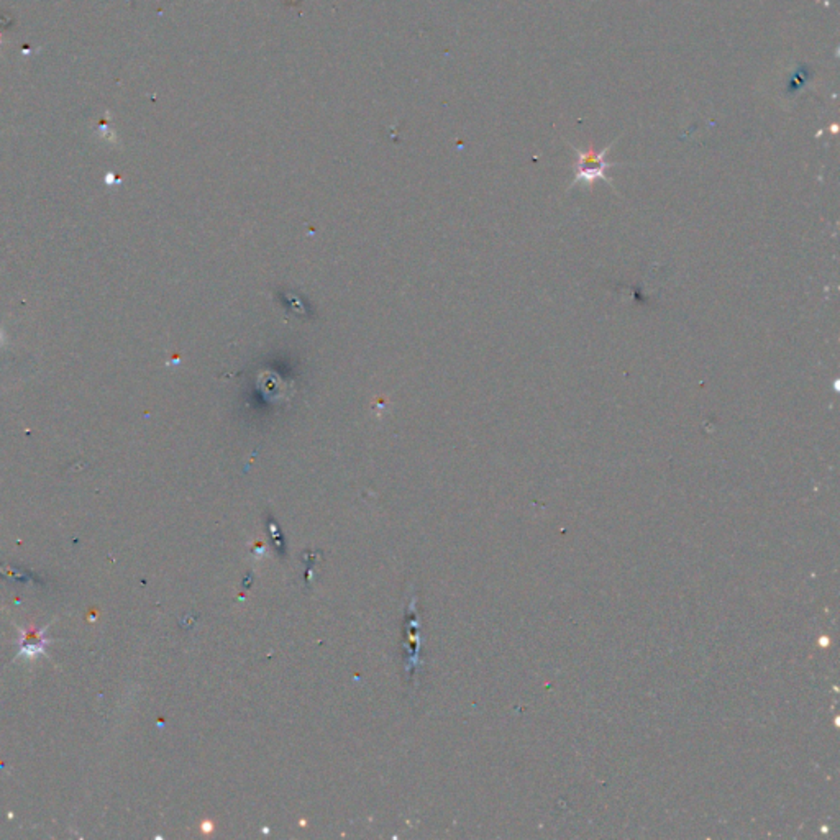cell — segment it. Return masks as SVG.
<instances>
[{
  "label": "cell",
  "instance_id": "obj_2",
  "mask_svg": "<svg viewBox=\"0 0 840 840\" xmlns=\"http://www.w3.org/2000/svg\"><path fill=\"white\" fill-rule=\"evenodd\" d=\"M0 43H2V40H0Z\"/></svg>",
  "mask_w": 840,
  "mask_h": 840
},
{
  "label": "cell",
  "instance_id": "obj_1",
  "mask_svg": "<svg viewBox=\"0 0 840 840\" xmlns=\"http://www.w3.org/2000/svg\"><path fill=\"white\" fill-rule=\"evenodd\" d=\"M609 145L607 148H604L603 151L596 153L593 150V148H589L588 151H581L576 150V161H574V181L571 186L576 184H586V186H593L596 181H606L609 184H612L611 179L606 176V171L609 167L616 166L614 163L606 161V155L609 151Z\"/></svg>",
  "mask_w": 840,
  "mask_h": 840
}]
</instances>
